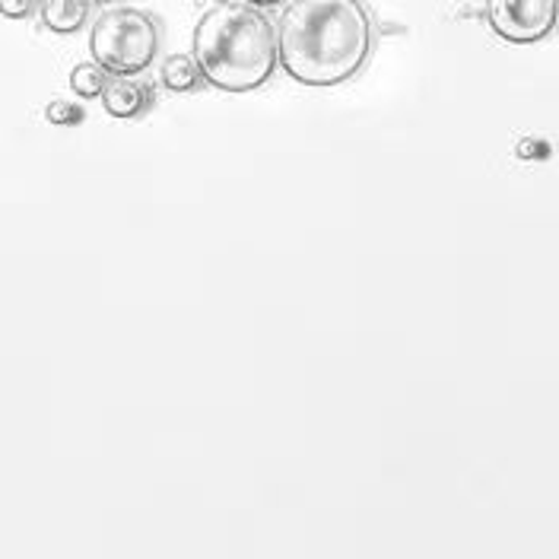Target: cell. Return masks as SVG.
Masks as SVG:
<instances>
[{"label": "cell", "instance_id": "7a4b0ae2", "mask_svg": "<svg viewBox=\"0 0 559 559\" xmlns=\"http://www.w3.org/2000/svg\"><path fill=\"white\" fill-rule=\"evenodd\" d=\"M194 61L210 86L251 93L277 73V23L245 0L216 3L194 26Z\"/></svg>", "mask_w": 559, "mask_h": 559}, {"label": "cell", "instance_id": "52a82bcc", "mask_svg": "<svg viewBox=\"0 0 559 559\" xmlns=\"http://www.w3.org/2000/svg\"><path fill=\"white\" fill-rule=\"evenodd\" d=\"M159 76H163V86L169 93H194L204 83V73H201L198 61L191 55H173V58H166Z\"/></svg>", "mask_w": 559, "mask_h": 559}, {"label": "cell", "instance_id": "3957f363", "mask_svg": "<svg viewBox=\"0 0 559 559\" xmlns=\"http://www.w3.org/2000/svg\"><path fill=\"white\" fill-rule=\"evenodd\" d=\"M90 51L111 76H138L159 55L156 20L134 7L105 10L90 35Z\"/></svg>", "mask_w": 559, "mask_h": 559}, {"label": "cell", "instance_id": "277c9868", "mask_svg": "<svg viewBox=\"0 0 559 559\" xmlns=\"http://www.w3.org/2000/svg\"><path fill=\"white\" fill-rule=\"evenodd\" d=\"M487 23L512 45H534L557 33L559 0H487Z\"/></svg>", "mask_w": 559, "mask_h": 559}, {"label": "cell", "instance_id": "9c48e42d", "mask_svg": "<svg viewBox=\"0 0 559 559\" xmlns=\"http://www.w3.org/2000/svg\"><path fill=\"white\" fill-rule=\"evenodd\" d=\"M45 118L51 121V124H58V128H73V124H80L83 121V108L76 103H51L45 108Z\"/></svg>", "mask_w": 559, "mask_h": 559}, {"label": "cell", "instance_id": "7c38bea8", "mask_svg": "<svg viewBox=\"0 0 559 559\" xmlns=\"http://www.w3.org/2000/svg\"><path fill=\"white\" fill-rule=\"evenodd\" d=\"M93 3H99V7H111V3H118V0H93Z\"/></svg>", "mask_w": 559, "mask_h": 559}, {"label": "cell", "instance_id": "ba28073f", "mask_svg": "<svg viewBox=\"0 0 559 559\" xmlns=\"http://www.w3.org/2000/svg\"><path fill=\"white\" fill-rule=\"evenodd\" d=\"M108 80H111V73L99 61L80 64V68H73V73H70V90L80 99H99L105 93V86H108Z\"/></svg>", "mask_w": 559, "mask_h": 559}, {"label": "cell", "instance_id": "30bf717a", "mask_svg": "<svg viewBox=\"0 0 559 559\" xmlns=\"http://www.w3.org/2000/svg\"><path fill=\"white\" fill-rule=\"evenodd\" d=\"M35 3L38 0H0V16H7V20H26V16H33Z\"/></svg>", "mask_w": 559, "mask_h": 559}, {"label": "cell", "instance_id": "8fae6325", "mask_svg": "<svg viewBox=\"0 0 559 559\" xmlns=\"http://www.w3.org/2000/svg\"><path fill=\"white\" fill-rule=\"evenodd\" d=\"M245 3H251V7H261V10H267V7H280V3H286V0H245Z\"/></svg>", "mask_w": 559, "mask_h": 559}, {"label": "cell", "instance_id": "8992f818", "mask_svg": "<svg viewBox=\"0 0 559 559\" xmlns=\"http://www.w3.org/2000/svg\"><path fill=\"white\" fill-rule=\"evenodd\" d=\"M93 0H41V26L58 35L80 33L90 20Z\"/></svg>", "mask_w": 559, "mask_h": 559}, {"label": "cell", "instance_id": "5b68a950", "mask_svg": "<svg viewBox=\"0 0 559 559\" xmlns=\"http://www.w3.org/2000/svg\"><path fill=\"white\" fill-rule=\"evenodd\" d=\"M153 103H156V90L138 76H111L103 93L105 111L111 118H124V121L146 115Z\"/></svg>", "mask_w": 559, "mask_h": 559}, {"label": "cell", "instance_id": "6da1fadb", "mask_svg": "<svg viewBox=\"0 0 559 559\" xmlns=\"http://www.w3.org/2000/svg\"><path fill=\"white\" fill-rule=\"evenodd\" d=\"M280 68L302 86H341L369 64L376 23L362 0H289L277 23Z\"/></svg>", "mask_w": 559, "mask_h": 559}]
</instances>
